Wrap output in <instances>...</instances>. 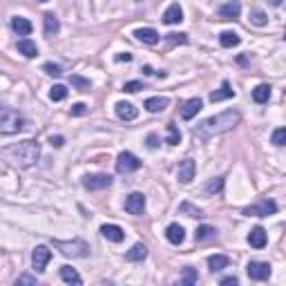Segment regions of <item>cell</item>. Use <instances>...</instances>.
<instances>
[{
  "label": "cell",
  "mask_w": 286,
  "mask_h": 286,
  "mask_svg": "<svg viewBox=\"0 0 286 286\" xmlns=\"http://www.w3.org/2000/svg\"><path fill=\"white\" fill-rule=\"evenodd\" d=\"M251 23L253 25H257V27H264L268 23V18H266V14L261 9H251Z\"/></svg>",
  "instance_id": "cell-34"
},
{
  "label": "cell",
  "mask_w": 286,
  "mask_h": 286,
  "mask_svg": "<svg viewBox=\"0 0 286 286\" xmlns=\"http://www.w3.org/2000/svg\"><path fill=\"white\" fill-rule=\"evenodd\" d=\"M114 107H116V116H119L121 121H134L136 116H139V110H136L132 103H128V101H119Z\"/></svg>",
  "instance_id": "cell-13"
},
{
  "label": "cell",
  "mask_w": 286,
  "mask_h": 286,
  "mask_svg": "<svg viewBox=\"0 0 286 286\" xmlns=\"http://www.w3.org/2000/svg\"><path fill=\"white\" fill-rule=\"evenodd\" d=\"M54 248H58L65 257H87L90 255V244L83 239H72V241H63V239H52Z\"/></svg>",
  "instance_id": "cell-4"
},
{
  "label": "cell",
  "mask_w": 286,
  "mask_h": 286,
  "mask_svg": "<svg viewBox=\"0 0 286 286\" xmlns=\"http://www.w3.org/2000/svg\"><path fill=\"white\" fill-rule=\"evenodd\" d=\"M248 244H251L253 248H264L266 246V231L261 226H255L248 233Z\"/></svg>",
  "instance_id": "cell-19"
},
{
  "label": "cell",
  "mask_w": 286,
  "mask_h": 286,
  "mask_svg": "<svg viewBox=\"0 0 286 286\" xmlns=\"http://www.w3.org/2000/svg\"><path fill=\"white\" fill-rule=\"evenodd\" d=\"M50 260H52V251L47 246H36L34 251H31V266H34L36 273L45 271V266L50 264Z\"/></svg>",
  "instance_id": "cell-7"
},
{
  "label": "cell",
  "mask_w": 286,
  "mask_h": 286,
  "mask_svg": "<svg viewBox=\"0 0 286 286\" xmlns=\"http://www.w3.org/2000/svg\"><path fill=\"white\" fill-rule=\"evenodd\" d=\"M284 36H286V29H284Z\"/></svg>",
  "instance_id": "cell-50"
},
{
  "label": "cell",
  "mask_w": 286,
  "mask_h": 286,
  "mask_svg": "<svg viewBox=\"0 0 286 286\" xmlns=\"http://www.w3.org/2000/svg\"><path fill=\"white\" fill-rule=\"evenodd\" d=\"M168 105H170V101H168L166 96H152V99H148L146 103H143V107H146L148 112H152V114H156V112H163Z\"/></svg>",
  "instance_id": "cell-18"
},
{
  "label": "cell",
  "mask_w": 286,
  "mask_h": 286,
  "mask_svg": "<svg viewBox=\"0 0 286 286\" xmlns=\"http://www.w3.org/2000/svg\"><path fill=\"white\" fill-rule=\"evenodd\" d=\"M181 20H183V9L179 7V2H172L166 9V14H163V23H166V25H177Z\"/></svg>",
  "instance_id": "cell-16"
},
{
  "label": "cell",
  "mask_w": 286,
  "mask_h": 286,
  "mask_svg": "<svg viewBox=\"0 0 286 286\" xmlns=\"http://www.w3.org/2000/svg\"><path fill=\"white\" fill-rule=\"evenodd\" d=\"M85 112H87L85 103H76V105H72V114H74V116H83Z\"/></svg>",
  "instance_id": "cell-43"
},
{
  "label": "cell",
  "mask_w": 286,
  "mask_h": 286,
  "mask_svg": "<svg viewBox=\"0 0 286 286\" xmlns=\"http://www.w3.org/2000/svg\"><path fill=\"white\" fill-rule=\"evenodd\" d=\"M228 264H231V260H228L226 255H212V257H208V266H210L212 273L228 268Z\"/></svg>",
  "instance_id": "cell-26"
},
{
  "label": "cell",
  "mask_w": 286,
  "mask_h": 286,
  "mask_svg": "<svg viewBox=\"0 0 286 286\" xmlns=\"http://www.w3.org/2000/svg\"><path fill=\"white\" fill-rule=\"evenodd\" d=\"M168 40H170V43H181V45H186L188 34H168Z\"/></svg>",
  "instance_id": "cell-42"
},
{
  "label": "cell",
  "mask_w": 286,
  "mask_h": 286,
  "mask_svg": "<svg viewBox=\"0 0 286 286\" xmlns=\"http://www.w3.org/2000/svg\"><path fill=\"white\" fill-rule=\"evenodd\" d=\"M60 277H63V282H65V284H74V286L83 284L80 275L76 273V268H72V266H60Z\"/></svg>",
  "instance_id": "cell-25"
},
{
  "label": "cell",
  "mask_w": 286,
  "mask_h": 286,
  "mask_svg": "<svg viewBox=\"0 0 286 286\" xmlns=\"http://www.w3.org/2000/svg\"><path fill=\"white\" fill-rule=\"evenodd\" d=\"M2 155L14 163V166H20V168H31L38 161L40 156V143L34 139H27V141H20L16 146H9L5 148Z\"/></svg>",
  "instance_id": "cell-2"
},
{
  "label": "cell",
  "mask_w": 286,
  "mask_h": 286,
  "mask_svg": "<svg viewBox=\"0 0 286 286\" xmlns=\"http://www.w3.org/2000/svg\"><path fill=\"white\" fill-rule=\"evenodd\" d=\"M50 143H52V148H63L65 146V139L63 136H50Z\"/></svg>",
  "instance_id": "cell-44"
},
{
  "label": "cell",
  "mask_w": 286,
  "mask_h": 286,
  "mask_svg": "<svg viewBox=\"0 0 286 286\" xmlns=\"http://www.w3.org/2000/svg\"><path fill=\"white\" fill-rule=\"evenodd\" d=\"M221 286H237V277H224Z\"/></svg>",
  "instance_id": "cell-46"
},
{
  "label": "cell",
  "mask_w": 286,
  "mask_h": 286,
  "mask_svg": "<svg viewBox=\"0 0 286 286\" xmlns=\"http://www.w3.org/2000/svg\"><path fill=\"white\" fill-rule=\"evenodd\" d=\"M239 11H241L239 2H237V0H231V2H226V5L219 7V18H224V20H235L237 16H239Z\"/></svg>",
  "instance_id": "cell-20"
},
{
  "label": "cell",
  "mask_w": 286,
  "mask_h": 286,
  "mask_svg": "<svg viewBox=\"0 0 286 286\" xmlns=\"http://www.w3.org/2000/svg\"><path fill=\"white\" fill-rule=\"evenodd\" d=\"M179 141H181L179 128H177L175 123H168V139H166V143H168V146H177Z\"/></svg>",
  "instance_id": "cell-31"
},
{
  "label": "cell",
  "mask_w": 286,
  "mask_h": 286,
  "mask_svg": "<svg viewBox=\"0 0 286 286\" xmlns=\"http://www.w3.org/2000/svg\"><path fill=\"white\" fill-rule=\"evenodd\" d=\"M139 90H143V85H141L139 80H130V83L123 85V92H128V94H134V92H139Z\"/></svg>",
  "instance_id": "cell-40"
},
{
  "label": "cell",
  "mask_w": 286,
  "mask_h": 286,
  "mask_svg": "<svg viewBox=\"0 0 286 286\" xmlns=\"http://www.w3.org/2000/svg\"><path fill=\"white\" fill-rule=\"evenodd\" d=\"M23 128H25V119L11 107H2V112H0V132L7 136L20 132Z\"/></svg>",
  "instance_id": "cell-3"
},
{
  "label": "cell",
  "mask_w": 286,
  "mask_h": 286,
  "mask_svg": "<svg viewBox=\"0 0 286 286\" xmlns=\"http://www.w3.org/2000/svg\"><path fill=\"white\" fill-rule=\"evenodd\" d=\"M177 179H179V183H190L195 179V161L192 159L181 161L179 168H177Z\"/></svg>",
  "instance_id": "cell-11"
},
{
  "label": "cell",
  "mask_w": 286,
  "mask_h": 286,
  "mask_svg": "<svg viewBox=\"0 0 286 286\" xmlns=\"http://www.w3.org/2000/svg\"><path fill=\"white\" fill-rule=\"evenodd\" d=\"M217 235V231L212 226H206V224H204V226H199L197 228V233H195V239L197 241H206V239H212V237Z\"/></svg>",
  "instance_id": "cell-30"
},
{
  "label": "cell",
  "mask_w": 286,
  "mask_h": 286,
  "mask_svg": "<svg viewBox=\"0 0 286 286\" xmlns=\"http://www.w3.org/2000/svg\"><path fill=\"white\" fill-rule=\"evenodd\" d=\"M143 208H146V195L143 192H132L126 197V210L130 215H141Z\"/></svg>",
  "instance_id": "cell-10"
},
{
  "label": "cell",
  "mask_w": 286,
  "mask_h": 286,
  "mask_svg": "<svg viewBox=\"0 0 286 286\" xmlns=\"http://www.w3.org/2000/svg\"><path fill=\"white\" fill-rule=\"evenodd\" d=\"M156 146H159V136L150 134V136H148V148H156Z\"/></svg>",
  "instance_id": "cell-45"
},
{
  "label": "cell",
  "mask_w": 286,
  "mask_h": 286,
  "mask_svg": "<svg viewBox=\"0 0 286 286\" xmlns=\"http://www.w3.org/2000/svg\"><path fill=\"white\" fill-rule=\"evenodd\" d=\"M246 273L251 280H257V282L268 280L271 277V264L268 261H251L246 266Z\"/></svg>",
  "instance_id": "cell-9"
},
{
  "label": "cell",
  "mask_w": 286,
  "mask_h": 286,
  "mask_svg": "<svg viewBox=\"0 0 286 286\" xmlns=\"http://www.w3.org/2000/svg\"><path fill=\"white\" fill-rule=\"evenodd\" d=\"M219 43H221V47H237L241 43V38L235 34V31H221Z\"/></svg>",
  "instance_id": "cell-29"
},
{
  "label": "cell",
  "mask_w": 286,
  "mask_h": 286,
  "mask_svg": "<svg viewBox=\"0 0 286 286\" xmlns=\"http://www.w3.org/2000/svg\"><path fill=\"white\" fill-rule=\"evenodd\" d=\"M197 280H199V275H197L195 268H192V266H186V268H183V280H181V284L190 286V284H195Z\"/></svg>",
  "instance_id": "cell-36"
},
{
  "label": "cell",
  "mask_w": 286,
  "mask_h": 286,
  "mask_svg": "<svg viewBox=\"0 0 286 286\" xmlns=\"http://www.w3.org/2000/svg\"><path fill=\"white\" fill-rule=\"evenodd\" d=\"M101 235L105 237L107 241H114V244H119V241L126 239V231L121 226H116V224H105V226H101Z\"/></svg>",
  "instance_id": "cell-12"
},
{
  "label": "cell",
  "mask_w": 286,
  "mask_h": 286,
  "mask_svg": "<svg viewBox=\"0 0 286 286\" xmlns=\"http://www.w3.org/2000/svg\"><path fill=\"white\" fill-rule=\"evenodd\" d=\"M123 60H132V54H116V63H123Z\"/></svg>",
  "instance_id": "cell-47"
},
{
  "label": "cell",
  "mask_w": 286,
  "mask_h": 286,
  "mask_svg": "<svg viewBox=\"0 0 286 286\" xmlns=\"http://www.w3.org/2000/svg\"><path fill=\"white\" fill-rule=\"evenodd\" d=\"M166 237L170 244H177L179 246L181 241L186 239V233H183V226H179V224H170V226L166 228Z\"/></svg>",
  "instance_id": "cell-22"
},
{
  "label": "cell",
  "mask_w": 286,
  "mask_h": 286,
  "mask_svg": "<svg viewBox=\"0 0 286 286\" xmlns=\"http://www.w3.org/2000/svg\"><path fill=\"white\" fill-rule=\"evenodd\" d=\"M36 286V277H31V275H23V277H18L16 280V286Z\"/></svg>",
  "instance_id": "cell-41"
},
{
  "label": "cell",
  "mask_w": 286,
  "mask_h": 286,
  "mask_svg": "<svg viewBox=\"0 0 286 286\" xmlns=\"http://www.w3.org/2000/svg\"><path fill=\"white\" fill-rule=\"evenodd\" d=\"M271 143H275V146H286V128H277L275 132H273L271 136Z\"/></svg>",
  "instance_id": "cell-37"
},
{
  "label": "cell",
  "mask_w": 286,
  "mask_h": 286,
  "mask_svg": "<svg viewBox=\"0 0 286 286\" xmlns=\"http://www.w3.org/2000/svg\"><path fill=\"white\" fill-rule=\"evenodd\" d=\"M233 96H235V90L231 87V83H228V80H224L219 90H215V92L210 94V101H212V103H219V101L233 99Z\"/></svg>",
  "instance_id": "cell-21"
},
{
  "label": "cell",
  "mask_w": 286,
  "mask_h": 286,
  "mask_svg": "<svg viewBox=\"0 0 286 286\" xmlns=\"http://www.w3.org/2000/svg\"><path fill=\"white\" fill-rule=\"evenodd\" d=\"M112 186L110 175H87L83 177V188L85 190H105Z\"/></svg>",
  "instance_id": "cell-8"
},
{
  "label": "cell",
  "mask_w": 286,
  "mask_h": 286,
  "mask_svg": "<svg viewBox=\"0 0 286 286\" xmlns=\"http://www.w3.org/2000/svg\"><path fill=\"white\" fill-rule=\"evenodd\" d=\"M70 83H72V85H74L78 92H87V90L92 87L90 80L83 78V76H76V74H74V76H70Z\"/></svg>",
  "instance_id": "cell-33"
},
{
  "label": "cell",
  "mask_w": 286,
  "mask_h": 286,
  "mask_svg": "<svg viewBox=\"0 0 286 286\" xmlns=\"http://www.w3.org/2000/svg\"><path fill=\"white\" fill-rule=\"evenodd\" d=\"M43 72L50 74V76H60L63 74V70H60L58 65H54V63H45V65H43Z\"/></svg>",
  "instance_id": "cell-39"
},
{
  "label": "cell",
  "mask_w": 286,
  "mask_h": 286,
  "mask_svg": "<svg viewBox=\"0 0 286 286\" xmlns=\"http://www.w3.org/2000/svg\"><path fill=\"white\" fill-rule=\"evenodd\" d=\"M239 119L241 116H239L237 110H226V112H221V114H217V116H210V119L201 121L199 126L195 128V136L201 139V141H208L217 134H224V132L233 130V128L239 123Z\"/></svg>",
  "instance_id": "cell-1"
},
{
  "label": "cell",
  "mask_w": 286,
  "mask_h": 286,
  "mask_svg": "<svg viewBox=\"0 0 286 286\" xmlns=\"http://www.w3.org/2000/svg\"><path fill=\"white\" fill-rule=\"evenodd\" d=\"M179 212L181 215H188V217H204V210L197 208V206H192V204H188V201L179 206Z\"/></svg>",
  "instance_id": "cell-32"
},
{
  "label": "cell",
  "mask_w": 286,
  "mask_h": 286,
  "mask_svg": "<svg viewBox=\"0 0 286 286\" xmlns=\"http://www.w3.org/2000/svg\"><path fill=\"white\" fill-rule=\"evenodd\" d=\"M146 257H148V246H146V244H141V241H139V244H134V246L126 253V260L128 261H143Z\"/></svg>",
  "instance_id": "cell-24"
},
{
  "label": "cell",
  "mask_w": 286,
  "mask_h": 286,
  "mask_svg": "<svg viewBox=\"0 0 286 286\" xmlns=\"http://www.w3.org/2000/svg\"><path fill=\"white\" fill-rule=\"evenodd\" d=\"M139 168H141V161L132 152H121L119 159H116V172L119 175H130V172L139 170Z\"/></svg>",
  "instance_id": "cell-6"
},
{
  "label": "cell",
  "mask_w": 286,
  "mask_h": 286,
  "mask_svg": "<svg viewBox=\"0 0 286 286\" xmlns=\"http://www.w3.org/2000/svg\"><path fill=\"white\" fill-rule=\"evenodd\" d=\"M11 29H14L18 36H29L31 29H34V25H31L27 18H23V16H14V18H11Z\"/></svg>",
  "instance_id": "cell-17"
},
{
  "label": "cell",
  "mask_w": 286,
  "mask_h": 286,
  "mask_svg": "<svg viewBox=\"0 0 286 286\" xmlns=\"http://www.w3.org/2000/svg\"><path fill=\"white\" fill-rule=\"evenodd\" d=\"M221 188H224V179H221V177H215V179H210L206 183L208 195H217V192H221Z\"/></svg>",
  "instance_id": "cell-35"
},
{
  "label": "cell",
  "mask_w": 286,
  "mask_h": 286,
  "mask_svg": "<svg viewBox=\"0 0 286 286\" xmlns=\"http://www.w3.org/2000/svg\"><path fill=\"white\" fill-rule=\"evenodd\" d=\"M284 0H268V5H273V7H280Z\"/></svg>",
  "instance_id": "cell-48"
},
{
  "label": "cell",
  "mask_w": 286,
  "mask_h": 286,
  "mask_svg": "<svg viewBox=\"0 0 286 286\" xmlns=\"http://www.w3.org/2000/svg\"><path fill=\"white\" fill-rule=\"evenodd\" d=\"M43 2H47V0H43Z\"/></svg>",
  "instance_id": "cell-51"
},
{
  "label": "cell",
  "mask_w": 286,
  "mask_h": 286,
  "mask_svg": "<svg viewBox=\"0 0 286 286\" xmlns=\"http://www.w3.org/2000/svg\"><path fill=\"white\" fill-rule=\"evenodd\" d=\"M18 52L25 56V58H36V56H38V47H36V43L29 40V38L18 40Z\"/></svg>",
  "instance_id": "cell-23"
},
{
  "label": "cell",
  "mask_w": 286,
  "mask_h": 286,
  "mask_svg": "<svg viewBox=\"0 0 286 286\" xmlns=\"http://www.w3.org/2000/svg\"><path fill=\"white\" fill-rule=\"evenodd\" d=\"M201 107H204V101L201 99H188L186 103H183V107H181V119H186V121L195 119Z\"/></svg>",
  "instance_id": "cell-14"
},
{
  "label": "cell",
  "mask_w": 286,
  "mask_h": 286,
  "mask_svg": "<svg viewBox=\"0 0 286 286\" xmlns=\"http://www.w3.org/2000/svg\"><path fill=\"white\" fill-rule=\"evenodd\" d=\"M43 23H45V34H47V36L58 34L60 23H58V18H56L54 14H45V16H43Z\"/></svg>",
  "instance_id": "cell-28"
},
{
  "label": "cell",
  "mask_w": 286,
  "mask_h": 286,
  "mask_svg": "<svg viewBox=\"0 0 286 286\" xmlns=\"http://www.w3.org/2000/svg\"><path fill=\"white\" fill-rule=\"evenodd\" d=\"M268 99H271V85L261 83V85H257L255 90H253V101H255V103H266Z\"/></svg>",
  "instance_id": "cell-27"
},
{
  "label": "cell",
  "mask_w": 286,
  "mask_h": 286,
  "mask_svg": "<svg viewBox=\"0 0 286 286\" xmlns=\"http://www.w3.org/2000/svg\"><path fill=\"white\" fill-rule=\"evenodd\" d=\"M143 74L150 76V74H155V72H152V67H150V65H146V67H143Z\"/></svg>",
  "instance_id": "cell-49"
},
{
  "label": "cell",
  "mask_w": 286,
  "mask_h": 286,
  "mask_svg": "<svg viewBox=\"0 0 286 286\" xmlns=\"http://www.w3.org/2000/svg\"><path fill=\"white\" fill-rule=\"evenodd\" d=\"M277 212V204L273 199H261L257 201V204H253V206L244 208L241 210V215L246 217H268V215H275Z\"/></svg>",
  "instance_id": "cell-5"
},
{
  "label": "cell",
  "mask_w": 286,
  "mask_h": 286,
  "mask_svg": "<svg viewBox=\"0 0 286 286\" xmlns=\"http://www.w3.org/2000/svg\"><path fill=\"white\" fill-rule=\"evenodd\" d=\"M136 40H141V43H146V45H156L159 43V31L152 29V27H141V29L134 31Z\"/></svg>",
  "instance_id": "cell-15"
},
{
  "label": "cell",
  "mask_w": 286,
  "mask_h": 286,
  "mask_svg": "<svg viewBox=\"0 0 286 286\" xmlns=\"http://www.w3.org/2000/svg\"><path fill=\"white\" fill-rule=\"evenodd\" d=\"M67 96V87L65 85H54L50 92V99L52 101H63Z\"/></svg>",
  "instance_id": "cell-38"
}]
</instances>
